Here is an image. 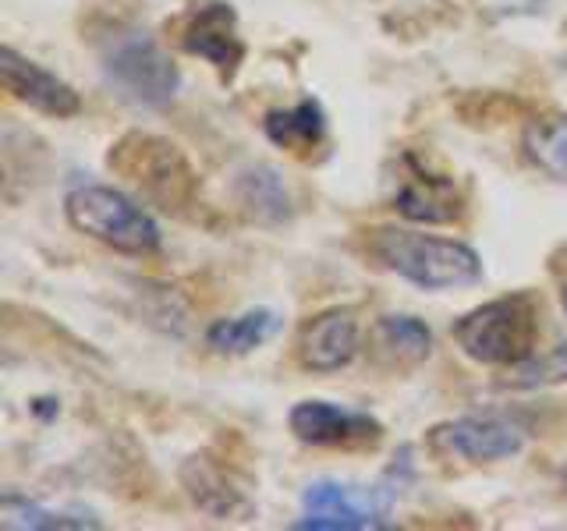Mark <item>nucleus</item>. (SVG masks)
Wrapping results in <instances>:
<instances>
[{
  "label": "nucleus",
  "instance_id": "nucleus-1",
  "mask_svg": "<svg viewBox=\"0 0 567 531\" xmlns=\"http://www.w3.org/2000/svg\"><path fill=\"white\" fill-rule=\"evenodd\" d=\"M369 256L383 270L415 283L422 291H451L483 280V262L475 248L454 238H436L408 227H372L365 235Z\"/></svg>",
  "mask_w": 567,
  "mask_h": 531
},
{
  "label": "nucleus",
  "instance_id": "nucleus-2",
  "mask_svg": "<svg viewBox=\"0 0 567 531\" xmlns=\"http://www.w3.org/2000/svg\"><path fill=\"white\" fill-rule=\"evenodd\" d=\"M106 164L164 212H177V217H182V212L199 199V174L188 164L182 146H174L164 135H153V132L121 135L111 146Z\"/></svg>",
  "mask_w": 567,
  "mask_h": 531
},
{
  "label": "nucleus",
  "instance_id": "nucleus-3",
  "mask_svg": "<svg viewBox=\"0 0 567 531\" xmlns=\"http://www.w3.org/2000/svg\"><path fill=\"white\" fill-rule=\"evenodd\" d=\"M454 344L478 365L514 368L536 354L539 305L532 294H507L465 312L454 323Z\"/></svg>",
  "mask_w": 567,
  "mask_h": 531
},
{
  "label": "nucleus",
  "instance_id": "nucleus-4",
  "mask_svg": "<svg viewBox=\"0 0 567 531\" xmlns=\"http://www.w3.org/2000/svg\"><path fill=\"white\" fill-rule=\"evenodd\" d=\"M64 217L79 235L93 238L121 256H153L159 248V227L128 195L106 185H82L64 199Z\"/></svg>",
  "mask_w": 567,
  "mask_h": 531
},
{
  "label": "nucleus",
  "instance_id": "nucleus-5",
  "mask_svg": "<svg viewBox=\"0 0 567 531\" xmlns=\"http://www.w3.org/2000/svg\"><path fill=\"white\" fill-rule=\"evenodd\" d=\"M100 61L106 79H111L124 96L146 106H164L174 100L182 75L171 53L159 46L150 32L138 29H114L103 35L100 43Z\"/></svg>",
  "mask_w": 567,
  "mask_h": 531
},
{
  "label": "nucleus",
  "instance_id": "nucleus-6",
  "mask_svg": "<svg viewBox=\"0 0 567 531\" xmlns=\"http://www.w3.org/2000/svg\"><path fill=\"white\" fill-rule=\"evenodd\" d=\"M386 195L401 217L415 223H454L465 212V195L451 174L433 170L419 153L394 156V170L386 174Z\"/></svg>",
  "mask_w": 567,
  "mask_h": 531
},
{
  "label": "nucleus",
  "instance_id": "nucleus-7",
  "mask_svg": "<svg viewBox=\"0 0 567 531\" xmlns=\"http://www.w3.org/2000/svg\"><path fill=\"white\" fill-rule=\"evenodd\" d=\"M394 496L380 489H354L341 482H312L301 496L306 518L295 521V528L312 531H365L383 528L386 510Z\"/></svg>",
  "mask_w": 567,
  "mask_h": 531
},
{
  "label": "nucleus",
  "instance_id": "nucleus-8",
  "mask_svg": "<svg viewBox=\"0 0 567 531\" xmlns=\"http://www.w3.org/2000/svg\"><path fill=\"white\" fill-rule=\"evenodd\" d=\"M430 450L440 457H461L472 460V465H489V460H504L522 454L525 447V433L522 425H514L511 418H454V421H440L425 436Z\"/></svg>",
  "mask_w": 567,
  "mask_h": 531
},
{
  "label": "nucleus",
  "instance_id": "nucleus-9",
  "mask_svg": "<svg viewBox=\"0 0 567 531\" xmlns=\"http://www.w3.org/2000/svg\"><path fill=\"white\" fill-rule=\"evenodd\" d=\"M291 433L309 442V447H333V450H369L383 439V425L351 407L330 400H301L288 415Z\"/></svg>",
  "mask_w": 567,
  "mask_h": 531
},
{
  "label": "nucleus",
  "instance_id": "nucleus-10",
  "mask_svg": "<svg viewBox=\"0 0 567 531\" xmlns=\"http://www.w3.org/2000/svg\"><path fill=\"white\" fill-rule=\"evenodd\" d=\"M0 82H4L8 96L32 106L47 117H75L82 111V96L71 88L64 79H58L53 71L40 67L35 61L22 58L14 46L0 50Z\"/></svg>",
  "mask_w": 567,
  "mask_h": 531
},
{
  "label": "nucleus",
  "instance_id": "nucleus-11",
  "mask_svg": "<svg viewBox=\"0 0 567 531\" xmlns=\"http://www.w3.org/2000/svg\"><path fill=\"white\" fill-rule=\"evenodd\" d=\"M182 46L195 58L209 61L220 71V79H235V71L245 58V43L238 35V14L230 4L209 0V4L195 8L182 29Z\"/></svg>",
  "mask_w": 567,
  "mask_h": 531
},
{
  "label": "nucleus",
  "instance_id": "nucleus-12",
  "mask_svg": "<svg viewBox=\"0 0 567 531\" xmlns=\"http://www.w3.org/2000/svg\"><path fill=\"white\" fill-rule=\"evenodd\" d=\"M362 347V330L354 309H330L309 319L298 336V362L309 372H337L351 365Z\"/></svg>",
  "mask_w": 567,
  "mask_h": 531
},
{
  "label": "nucleus",
  "instance_id": "nucleus-13",
  "mask_svg": "<svg viewBox=\"0 0 567 531\" xmlns=\"http://www.w3.org/2000/svg\"><path fill=\"white\" fill-rule=\"evenodd\" d=\"M433 354V333L415 315H383L369 330V358L386 372L415 368Z\"/></svg>",
  "mask_w": 567,
  "mask_h": 531
},
{
  "label": "nucleus",
  "instance_id": "nucleus-14",
  "mask_svg": "<svg viewBox=\"0 0 567 531\" xmlns=\"http://www.w3.org/2000/svg\"><path fill=\"white\" fill-rule=\"evenodd\" d=\"M266 138L274 146L288 149L298 159H312L316 149H323L327 142V117H323V106L316 100H301L288 111H270L262 121Z\"/></svg>",
  "mask_w": 567,
  "mask_h": 531
},
{
  "label": "nucleus",
  "instance_id": "nucleus-15",
  "mask_svg": "<svg viewBox=\"0 0 567 531\" xmlns=\"http://www.w3.org/2000/svg\"><path fill=\"white\" fill-rule=\"evenodd\" d=\"M182 482L195 500V507H203L209 518L227 521V518H235V513H248V500L241 496V489L230 486L224 468L213 465L209 457H188L182 468Z\"/></svg>",
  "mask_w": 567,
  "mask_h": 531
},
{
  "label": "nucleus",
  "instance_id": "nucleus-16",
  "mask_svg": "<svg viewBox=\"0 0 567 531\" xmlns=\"http://www.w3.org/2000/svg\"><path fill=\"white\" fill-rule=\"evenodd\" d=\"M277 326H280L277 312H270V309H252V312L235 315V319H217V323L206 330V344L217 351V354L238 358V354H248V351L262 347L277 333Z\"/></svg>",
  "mask_w": 567,
  "mask_h": 531
},
{
  "label": "nucleus",
  "instance_id": "nucleus-17",
  "mask_svg": "<svg viewBox=\"0 0 567 531\" xmlns=\"http://www.w3.org/2000/svg\"><path fill=\"white\" fill-rule=\"evenodd\" d=\"M238 202L248 209V217L262 223H280L291 217V199L284 188V177L274 167H248L238 174Z\"/></svg>",
  "mask_w": 567,
  "mask_h": 531
},
{
  "label": "nucleus",
  "instance_id": "nucleus-18",
  "mask_svg": "<svg viewBox=\"0 0 567 531\" xmlns=\"http://www.w3.org/2000/svg\"><path fill=\"white\" fill-rule=\"evenodd\" d=\"M525 156L554 181L567 185V114H543L528 121L522 135Z\"/></svg>",
  "mask_w": 567,
  "mask_h": 531
},
{
  "label": "nucleus",
  "instance_id": "nucleus-19",
  "mask_svg": "<svg viewBox=\"0 0 567 531\" xmlns=\"http://www.w3.org/2000/svg\"><path fill=\"white\" fill-rule=\"evenodd\" d=\"M0 528H29V531H64V528H103L96 513L85 510H50L43 503L22 500V496H4L0 503Z\"/></svg>",
  "mask_w": 567,
  "mask_h": 531
},
{
  "label": "nucleus",
  "instance_id": "nucleus-20",
  "mask_svg": "<svg viewBox=\"0 0 567 531\" xmlns=\"http://www.w3.org/2000/svg\"><path fill=\"white\" fill-rule=\"evenodd\" d=\"M567 383V344L549 347L546 354H532L522 365H514L511 379L504 386L511 389H543V386H557Z\"/></svg>",
  "mask_w": 567,
  "mask_h": 531
},
{
  "label": "nucleus",
  "instance_id": "nucleus-21",
  "mask_svg": "<svg viewBox=\"0 0 567 531\" xmlns=\"http://www.w3.org/2000/svg\"><path fill=\"white\" fill-rule=\"evenodd\" d=\"M560 301H564V312H567V288L560 291Z\"/></svg>",
  "mask_w": 567,
  "mask_h": 531
}]
</instances>
